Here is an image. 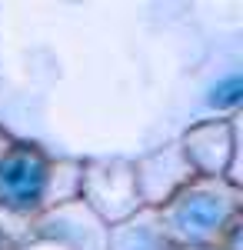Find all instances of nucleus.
I'll return each instance as SVG.
<instances>
[{"label": "nucleus", "instance_id": "1", "mask_svg": "<svg viewBox=\"0 0 243 250\" xmlns=\"http://www.w3.org/2000/svg\"><path fill=\"white\" fill-rule=\"evenodd\" d=\"M47 187V164L34 150H14L0 157V204L30 210L37 207Z\"/></svg>", "mask_w": 243, "mask_h": 250}, {"label": "nucleus", "instance_id": "2", "mask_svg": "<svg viewBox=\"0 0 243 250\" xmlns=\"http://www.w3.org/2000/svg\"><path fill=\"white\" fill-rule=\"evenodd\" d=\"M220 220V204L213 197H193L177 210V224L187 233H203Z\"/></svg>", "mask_w": 243, "mask_h": 250}, {"label": "nucleus", "instance_id": "3", "mask_svg": "<svg viewBox=\"0 0 243 250\" xmlns=\"http://www.w3.org/2000/svg\"><path fill=\"white\" fill-rule=\"evenodd\" d=\"M240 100V77H230L226 83H220L213 97H210V104H217V107H226V104H237Z\"/></svg>", "mask_w": 243, "mask_h": 250}]
</instances>
